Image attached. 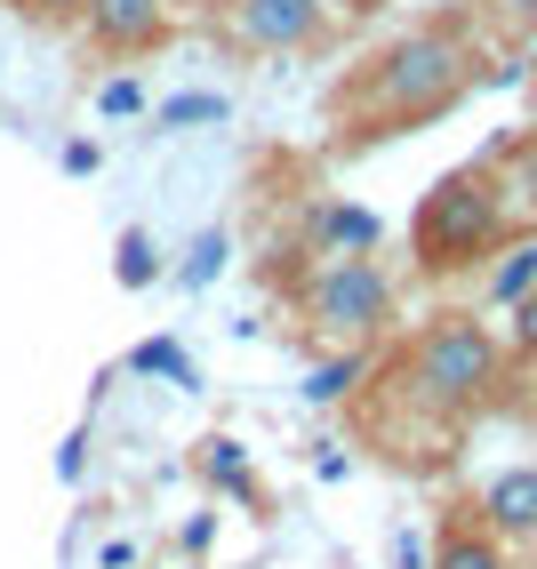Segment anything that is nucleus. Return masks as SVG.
<instances>
[{
    "label": "nucleus",
    "mask_w": 537,
    "mask_h": 569,
    "mask_svg": "<svg viewBox=\"0 0 537 569\" xmlns=\"http://www.w3.org/2000/svg\"><path fill=\"white\" fill-rule=\"evenodd\" d=\"M481 81H489V64L474 49L466 17H434V24L386 41L361 72H345V81H337V144L409 137V129L441 121V112H457Z\"/></svg>",
    "instance_id": "1"
},
{
    "label": "nucleus",
    "mask_w": 537,
    "mask_h": 569,
    "mask_svg": "<svg viewBox=\"0 0 537 569\" xmlns=\"http://www.w3.org/2000/svg\"><path fill=\"white\" fill-rule=\"evenodd\" d=\"M506 361H514L506 337H497L481 313H434L401 353V386H409V401L426 417L466 426V417H481L497 393H506Z\"/></svg>",
    "instance_id": "2"
},
{
    "label": "nucleus",
    "mask_w": 537,
    "mask_h": 569,
    "mask_svg": "<svg viewBox=\"0 0 537 569\" xmlns=\"http://www.w3.org/2000/svg\"><path fill=\"white\" fill-rule=\"evenodd\" d=\"M417 264L441 281V273H474L506 249V177L497 169H449L426 201H417Z\"/></svg>",
    "instance_id": "3"
},
{
    "label": "nucleus",
    "mask_w": 537,
    "mask_h": 569,
    "mask_svg": "<svg viewBox=\"0 0 537 569\" xmlns=\"http://www.w3.org/2000/svg\"><path fill=\"white\" fill-rule=\"evenodd\" d=\"M297 306H305L321 346H361L369 353V337H386V321H394V273L377 257H321L305 273Z\"/></svg>",
    "instance_id": "4"
},
{
    "label": "nucleus",
    "mask_w": 537,
    "mask_h": 569,
    "mask_svg": "<svg viewBox=\"0 0 537 569\" xmlns=\"http://www.w3.org/2000/svg\"><path fill=\"white\" fill-rule=\"evenodd\" d=\"M225 32L249 49H314L329 32V0H233Z\"/></svg>",
    "instance_id": "5"
},
{
    "label": "nucleus",
    "mask_w": 537,
    "mask_h": 569,
    "mask_svg": "<svg viewBox=\"0 0 537 569\" xmlns=\"http://www.w3.org/2000/svg\"><path fill=\"white\" fill-rule=\"evenodd\" d=\"M81 24L105 57H145L169 41V0H89Z\"/></svg>",
    "instance_id": "6"
},
{
    "label": "nucleus",
    "mask_w": 537,
    "mask_h": 569,
    "mask_svg": "<svg viewBox=\"0 0 537 569\" xmlns=\"http://www.w3.org/2000/svg\"><path fill=\"white\" fill-rule=\"evenodd\" d=\"M377 241H386V224L361 201H314L305 209V249L314 257H377Z\"/></svg>",
    "instance_id": "7"
},
{
    "label": "nucleus",
    "mask_w": 537,
    "mask_h": 569,
    "mask_svg": "<svg viewBox=\"0 0 537 569\" xmlns=\"http://www.w3.org/2000/svg\"><path fill=\"white\" fill-rule=\"evenodd\" d=\"M506 546H521V538H537V466H514V473H497L489 489H481V506H474Z\"/></svg>",
    "instance_id": "8"
},
{
    "label": "nucleus",
    "mask_w": 537,
    "mask_h": 569,
    "mask_svg": "<svg viewBox=\"0 0 537 569\" xmlns=\"http://www.w3.org/2000/svg\"><path fill=\"white\" fill-rule=\"evenodd\" d=\"M529 297H537V233L506 241L489 257V273H481V306H497V313H521Z\"/></svg>",
    "instance_id": "9"
},
{
    "label": "nucleus",
    "mask_w": 537,
    "mask_h": 569,
    "mask_svg": "<svg viewBox=\"0 0 537 569\" xmlns=\"http://www.w3.org/2000/svg\"><path fill=\"white\" fill-rule=\"evenodd\" d=\"M434 569H506V538H497L489 521H441Z\"/></svg>",
    "instance_id": "10"
},
{
    "label": "nucleus",
    "mask_w": 537,
    "mask_h": 569,
    "mask_svg": "<svg viewBox=\"0 0 537 569\" xmlns=\"http://www.w3.org/2000/svg\"><path fill=\"white\" fill-rule=\"evenodd\" d=\"M474 17L489 32H506V41H529L537 32V0H474Z\"/></svg>",
    "instance_id": "11"
},
{
    "label": "nucleus",
    "mask_w": 537,
    "mask_h": 569,
    "mask_svg": "<svg viewBox=\"0 0 537 569\" xmlns=\"http://www.w3.org/2000/svg\"><path fill=\"white\" fill-rule=\"evenodd\" d=\"M354 377H361V346H337V361H321L305 393H314V401H345V393H354Z\"/></svg>",
    "instance_id": "12"
},
{
    "label": "nucleus",
    "mask_w": 537,
    "mask_h": 569,
    "mask_svg": "<svg viewBox=\"0 0 537 569\" xmlns=\"http://www.w3.org/2000/svg\"><path fill=\"white\" fill-rule=\"evenodd\" d=\"M161 121H169V129H193V121H225V97H209V89H193V97H169V104H161Z\"/></svg>",
    "instance_id": "13"
},
{
    "label": "nucleus",
    "mask_w": 537,
    "mask_h": 569,
    "mask_svg": "<svg viewBox=\"0 0 537 569\" xmlns=\"http://www.w3.org/2000/svg\"><path fill=\"white\" fill-rule=\"evenodd\" d=\"M152 273H161V264H152V241H145V233H129V241H121V281H129V289H145Z\"/></svg>",
    "instance_id": "14"
},
{
    "label": "nucleus",
    "mask_w": 537,
    "mask_h": 569,
    "mask_svg": "<svg viewBox=\"0 0 537 569\" xmlns=\"http://www.w3.org/2000/svg\"><path fill=\"white\" fill-rule=\"evenodd\" d=\"M17 9H24L32 24H81V17H89V0H17Z\"/></svg>",
    "instance_id": "15"
},
{
    "label": "nucleus",
    "mask_w": 537,
    "mask_h": 569,
    "mask_svg": "<svg viewBox=\"0 0 537 569\" xmlns=\"http://www.w3.org/2000/svg\"><path fill=\"white\" fill-rule=\"evenodd\" d=\"M137 104H145V89H137V81H105V89H97V112H105V121H129Z\"/></svg>",
    "instance_id": "16"
},
{
    "label": "nucleus",
    "mask_w": 537,
    "mask_h": 569,
    "mask_svg": "<svg viewBox=\"0 0 537 569\" xmlns=\"http://www.w3.org/2000/svg\"><path fill=\"white\" fill-rule=\"evenodd\" d=\"M201 466H209L217 481H241V473H249V458H241V441H209V458H201Z\"/></svg>",
    "instance_id": "17"
},
{
    "label": "nucleus",
    "mask_w": 537,
    "mask_h": 569,
    "mask_svg": "<svg viewBox=\"0 0 537 569\" xmlns=\"http://www.w3.org/2000/svg\"><path fill=\"white\" fill-rule=\"evenodd\" d=\"M217 257H225V241H217V233H201V241H193V257H185V281L201 289V281L217 273Z\"/></svg>",
    "instance_id": "18"
},
{
    "label": "nucleus",
    "mask_w": 537,
    "mask_h": 569,
    "mask_svg": "<svg viewBox=\"0 0 537 569\" xmlns=\"http://www.w3.org/2000/svg\"><path fill=\"white\" fill-rule=\"evenodd\" d=\"M514 361H529V369H537V297L514 313Z\"/></svg>",
    "instance_id": "19"
},
{
    "label": "nucleus",
    "mask_w": 537,
    "mask_h": 569,
    "mask_svg": "<svg viewBox=\"0 0 537 569\" xmlns=\"http://www.w3.org/2000/svg\"><path fill=\"white\" fill-rule=\"evenodd\" d=\"M137 369H169V377H185V353H177V346H161V337H152V346H137Z\"/></svg>",
    "instance_id": "20"
}]
</instances>
